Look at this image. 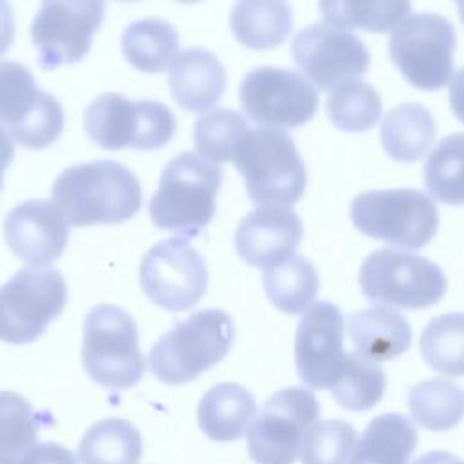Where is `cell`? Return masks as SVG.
Instances as JSON below:
<instances>
[{
    "mask_svg": "<svg viewBox=\"0 0 464 464\" xmlns=\"http://www.w3.org/2000/svg\"><path fill=\"white\" fill-rule=\"evenodd\" d=\"M51 198L72 227L123 223L143 201L136 174L112 160L67 167L56 176Z\"/></svg>",
    "mask_w": 464,
    "mask_h": 464,
    "instance_id": "1",
    "label": "cell"
},
{
    "mask_svg": "<svg viewBox=\"0 0 464 464\" xmlns=\"http://www.w3.org/2000/svg\"><path fill=\"white\" fill-rule=\"evenodd\" d=\"M223 170L218 163L185 150L170 158L149 201V218L183 239L199 236L216 214Z\"/></svg>",
    "mask_w": 464,
    "mask_h": 464,
    "instance_id": "2",
    "label": "cell"
},
{
    "mask_svg": "<svg viewBox=\"0 0 464 464\" xmlns=\"http://www.w3.org/2000/svg\"><path fill=\"white\" fill-rule=\"evenodd\" d=\"M232 163L245 179L254 205H294L306 188L304 161L290 138L277 127H248Z\"/></svg>",
    "mask_w": 464,
    "mask_h": 464,
    "instance_id": "3",
    "label": "cell"
},
{
    "mask_svg": "<svg viewBox=\"0 0 464 464\" xmlns=\"http://www.w3.org/2000/svg\"><path fill=\"white\" fill-rule=\"evenodd\" d=\"M232 341V317L225 310L203 308L154 343L149 368L165 384H187L216 366L228 353Z\"/></svg>",
    "mask_w": 464,
    "mask_h": 464,
    "instance_id": "4",
    "label": "cell"
},
{
    "mask_svg": "<svg viewBox=\"0 0 464 464\" xmlns=\"http://www.w3.org/2000/svg\"><path fill=\"white\" fill-rule=\"evenodd\" d=\"M82 362L87 375L103 388H132L145 373L138 343V326L129 312L114 304H98L83 323Z\"/></svg>",
    "mask_w": 464,
    "mask_h": 464,
    "instance_id": "5",
    "label": "cell"
},
{
    "mask_svg": "<svg viewBox=\"0 0 464 464\" xmlns=\"http://www.w3.org/2000/svg\"><path fill=\"white\" fill-rule=\"evenodd\" d=\"M89 138L105 150H156L176 132L174 112L158 100H129L118 92L94 98L83 112Z\"/></svg>",
    "mask_w": 464,
    "mask_h": 464,
    "instance_id": "6",
    "label": "cell"
},
{
    "mask_svg": "<svg viewBox=\"0 0 464 464\" xmlns=\"http://www.w3.org/2000/svg\"><path fill=\"white\" fill-rule=\"evenodd\" d=\"M359 285L368 301L406 310L439 303L448 288L439 265L397 248L372 252L359 268Z\"/></svg>",
    "mask_w": 464,
    "mask_h": 464,
    "instance_id": "7",
    "label": "cell"
},
{
    "mask_svg": "<svg viewBox=\"0 0 464 464\" xmlns=\"http://www.w3.org/2000/svg\"><path fill=\"white\" fill-rule=\"evenodd\" d=\"M350 219L362 234L404 248L428 245L439 227L435 203L417 188L362 192L350 205Z\"/></svg>",
    "mask_w": 464,
    "mask_h": 464,
    "instance_id": "8",
    "label": "cell"
},
{
    "mask_svg": "<svg viewBox=\"0 0 464 464\" xmlns=\"http://www.w3.org/2000/svg\"><path fill=\"white\" fill-rule=\"evenodd\" d=\"M455 27L437 13H415L401 20L388 40L390 60L417 89L437 91L453 78Z\"/></svg>",
    "mask_w": 464,
    "mask_h": 464,
    "instance_id": "9",
    "label": "cell"
},
{
    "mask_svg": "<svg viewBox=\"0 0 464 464\" xmlns=\"http://www.w3.org/2000/svg\"><path fill=\"white\" fill-rule=\"evenodd\" d=\"M67 303L63 276L51 266H25L0 286V341L38 339Z\"/></svg>",
    "mask_w": 464,
    "mask_h": 464,
    "instance_id": "10",
    "label": "cell"
},
{
    "mask_svg": "<svg viewBox=\"0 0 464 464\" xmlns=\"http://www.w3.org/2000/svg\"><path fill=\"white\" fill-rule=\"evenodd\" d=\"M319 413V402L310 390L292 386L276 392L246 431L250 459L256 464H292Z\"/></svg>",
    "mask_w": 464,
    "mask_h": 464,
    "instance_id": "11",
    "label": "cell"
},
{
    "mask_svg": "<svg viewBox=\"0 0 464 464\" xmlns=\"http://www.w3.org/2000/svg\"><path fill=\"white\" fill-rule=\"evenodd\" d=\"M60 102L42 91L33 72L13 60H0V125L27 149H45L63 130Z\"/></svg>",
    "mask_w": 464,
    "mask_h": 464,
    "instance_id": "12",
    "label": "cell"
},
{
    "mask_svg": "<svg viewBox=\"0 0 464 464\" xmlns=\"http://www.w3.org/2000/svg\"><path fill=\"white\" fill-rule=\"evenodd\" d=\"M140 285L150 303L163 310L192 308L207 292L203 256L183 237H169L147 250L140 263Z\"/></svg>",
    "mask_w": 464,
    "mask_h": 464,
    "instance_id": "13",
    "label": "cell"
},
{
    "mask_svg": "<svg viewBox=\"0 0 464 464\" xmlns=\"http://www.w3.org/2000/svg\"><path fill=\"white\" fill-rule=\"evenodd\" d=\"M105 18V0H40L31 24L38 65L54 69L80 62Z\"/></svg>",
    "mask_w": 464,
    "mask_h": 464,
    "instance_id": "14",
    "label": "cell"
},
{
    "mask_svg": "<svg viewBox=\"0 0 464 464\" xmlns=\"http://www.w3.org/2000/svg\"><path fill=\"white\" fill-rule=\"evenodd\" d=\"M239 102L245 114L263 127L295 129L314 118L319 94L303 74L263 65L243 76Z\"/></svg>",
    "mask_w": 464,
    "mask_h": 464,
    "instance_id": "15",
    "label": "cell"
},
{
    "mask_svg": "<svg viewBox=\"0 0 464 464\" xmlns=\"http://www.w3.org/2000/svg\"><path fill=\"white\" fill-rule=\"evenodd\" d=\"M295 65L319 89L332 91L337 83L368 71L366 45L348 29L319 22L301 29L290 45Z\"/></svg>",
    "mask_w": 464,
    "mask_h": 464,
    "instance_id": "16",
    "label": "cell"
},
{
    "mask_svg": "<svg viewBox=\"0 0 464 464\" xmlns=\"http://www.w3.org/2000/svg\"><path fill=\"white\" fill-rule=\"evenodd\" d=\"M344 317L330 301L314 303L301 317L294 355L301 381L314 390L332 388L343 366Z\"/></svg>",
    "mask_w": 464,
    "mask_h": 464,
    "instance_id": "17",
    "label": "cell"
},
{
    "mask_svg": "<svg viewBox=\"0 0 464 464\" xmlns=\"http://www.w3.org/2000/svg\"><path fill=\"white\" fill-rule=\"evenodd\" d=\"M69 221L49 199H27L9 210L4 237L11 252L34 266L56 261L69 241Z\"/></svg>",
    "mask_w": 464,
    "mask_h": 464,
    "instance_id": "18",
    "label": "cell"
},
{
    "mask_svg": "<svg viewBox=\"0 0 464 464\" xmlns=\"http://www.w3.org/2000/svg\"><path fill=\"white\" fill-rule=\"evenodd\" d=\"M301 237V218L290 207L263 205L239 221L234 232V246L250 266L268 268L294 256Z\"/></svg>",
    "mask_w": 464,
    "mask_h": 464,
    "instance_id": "19",
    "label": "cell"
},
{
    "mask_svg": "<svg viewBox=\"0 0 464 464\" xmlns=\"http://www.w3.org/2000/svg\"><path fill=\"white\" fill-rule=\"evenodd\" d=\"M225 87L227 72L223 63L203 47L179 51L169 65L170 94L185 111H210L221 100Z\"/></svg>",
    "mask_w": 464,
    "mask_h": 464,
    "instance_id": "20",
    "label": "cell"
},
{
    "mask_svg": "<svg viewBox=\"0 0 464 464\" xmlns=\"http://www.w3.org/2000/svg\"><path fill=\"white\" fill-rule=\"evenodd\" d=\"M348 337L361 355L382 362L410 348L411 328L401 312L377 304L350 315Z\"/></svg>",
    "mask_w": 464,
    "mask_h": 464,
    "instance_id": "21",
    "label": "cell"
},
{
    "mask_svg": "<svg viewBox=\"0 0 464 464\" xmlns=\"http://www.w3.org/2000/svg\"><path fill=\"white\" fill-rule=\"evenodd\" d=\"M256 415V399L241 384L219 382L198 404V426L212 440L239 439Z\"/></svg>",
    "mask_w": 464,
    "mask_h": 464,
    "instance_id": "22",
    "label": "cell"
},
{
    "mask_svg": "<svg viewBox=\"0 0 464 464\" xmlns=\"http://www.w3.org/2000/svg\"><path fill=\"white\" fill-rule=\"evenodd\" d=\"M236 40L252 51L279 47L292 31V9L286 0H237L230 11Z\"/></svg>",
    "mask_w": 464,
    "mask_h": 464,
    "instance_id": "23",
    "label": "cell"
},
{
    "mask_svg": "<svg viewBox=\"0 0 464 464\" xmlns=\"http://www.w3.org/2000/svg\"><path fill=\"white\" fill-rule=\"evenodd\" d=\"M415 448L413 422L401 413H384L368 422L350 464H410Z\"/></svg>",
    "mask_w": 464,
    "mask_h": 464,
    "instance_id": "24",
    "label": "cell"
},
{
    "mask_svg": "<svg viewBox=\"0 0 464 464\" xmlns=\"http://www.w3.org/2000/svg\"><path fill=\"white\" fill-rule=\"evenodd\" d=\"M431 112L420 103H401L393 107L381 123V143L386 154L399 163H415L435 140Z\"/></svg>",
    "mask_w": 464,
    "mask_h": 464,
    "instance_id": "25",
    "label": "cell"
},
{
    "mask_svg": "<svg viewBox=\"0 0 464 464\" xmlns=\"http://www.w3.org/2000/svg\"><path fill=\"white\" fill-rule=\"evenodd\" d=\"M263 288L277 310L301 314L314 304L319 276L306 257L294 254L274 266L263 268Z\"/></svg>",
    "mask_w": 464,
    "mask_h": 464,
    "instance_id": "26",
    "label": "cell"
},
{
    "mask_svg": "<svg viewBox=\"0 0 464 464\" xmlns=\"http://www.w3.org/2000/svg\"><path fill=\"white\" fill-rule=\"evenodd\" d=\"M141 435L138 428L120 417L92 424L78 444L80 464H138Z\"/></svg>",
    "mask_w": 464,
    "mask_h": 464,
    "instance_id": "27",
    "label": "cell"
},
{
    "mask_svg": "<svg viewBox=\"0 0 464 464\" xmlns=\"http://www.w3.org/2000/svg\"><path fill=\"white\" fill-rule=\"evenodd\" d=\"M178 31L161 18H141L129 24L121 34L125 60L143 72H161L178 51Z\"/></svg>",
    "mask_w": 464,
    "mask_h": 464,
    "instance_id": "28",
    "label": "cell"
},
{
    "mask_svg": "<svg viewBox=\"0 0 464 464\" xmlns=\"http://www.w3.org/2000/svg\"><path fill=\"white\" fill-rule=\"evenodd\" d=\"M408 408L419 426L448 431L464 419V390L448 379H426L410 388Z\"/></svg>",
    "mask_w": 464,
    "mask_h": 464,
    "instance_id": "29",
    "label": "cell"
},
{
    "mask_svg": "<svg viewBox=\"0 0 464 464\" xmlns=\"http://www.w3.org/2000/svg\"><path fill=\"white\" fill-rule=\"evenodd\" d=\"M410 9V0H319V11L328 24L370 33L393 29Z\"/></svg>",
    "mask_w": 464,
    "mask_h": 464,
    "instance_id": "30",
    "label": "cell"
},
{
    "mask_svg": "<svg viewBox=\"0 0 464 464\" xmlns=\"http://www.w3.org/2000/svg\"><path fill=\"white\" fill-rule=\"evenodd\" d=\"M386 390V373L372 359L359 352L344 353L343 366L330 392L346 410L362 411L373 408Z\"/></svg>",
    "mask_w": 464,
    "mask_h": 464,
    "instance_id": "31",
    "label": "cell"
},
{
    "mask_svg": "<svg viewBox=\"0 0 464 464\" xmlns=\"http://www.w3.org/2000/svg\"><path fill=\"white\" fill-rule=\"evenodd\" d=\"M426 364L446 377L464 375V312H451L431 319L419 341Z\"/></svg>",
    "mask_w": 464,
    "mask_h": 464,
    "instance_id": "32",
    "label": "cell"
},
{
    "mask_svg": "<svg viewBox=\"0 0 464 464\" xmlns=\"http://www.w3.org/2000/svg\"><path fill=\"white\" fill-rule=\"evenodd\" d=\"M382 112L379 92L366 82L348 78L337 83L326 100V114L332 123L346 132L372 129Z\"/></svg>",
    "mask_w": 464,
    "mask_h": 464,
    "instance_id": "33",
    "label": "cell"
},
{
    "mask_svg": "<svg viewBox=\"0 0 464 464\" xmlns=\"http://www.w3.org/2000/svg\"><path fill=\"white\" fill-rule=\"evenodd\" d=\"M430 196L444 205H464V132L442 138L424 165Z\"/></svg>",
    "mask_w": 464,
    "mask_h": 464,
    "instance_id": "34",
    "label": "cell"
},
{
    "mask_svg": "<svg viewBox=\"0 0 464 464\" xmlns=\"http://www.w3.org/2000/svg\"><path fill=\"white\" fill-rule=\"evenodd\" d=\"M38 419L27 399L0 392V464H24L38 444Z\"/></svg>",
    "mask_w": 464,
    "mask_h": 464,
    "instance_id": "35",
    "label": "cell"
},
{
    "mask_svg": "<svg viewBox=\"0 0 464 464\" xmlns=\"http://www.w3.org/2000/svg\"><path fill=\"white\" fill-rule=\"evenodd\" d=\"M248 130L246 120L228 109H212L194 121L196 152L214 163L232 161L234 154Z\"/></svg>",
    "mask_w": 464,
    "mask_h": 464,
    "instance_id": "36",
    "label": "cell"
},
{
    "mask_svg": "<svg viewBox=\"0 0 464 464\" xmlns=\"http://www.w3.org/2000/svg\"><path fill=\"white\" fill-rule=\"evenodd\" d=\"M357 444V433L352 424L330 419L310 426L301 446L303 464H350Z\"/></svg>",
    "mask_w": 464,
    "mask_h": 464,
    "instance_id": "37",
    "label": "cell"
},
{
    "mask_svg": "<svg viewBox=\"0 0 464 464\" xmlns=\"http://www.w3.org/2000/svg\"><path fill=\"white\" fill-rule=\"evenodd\" d=\"M24 464H76V460L62 444L40 442L27 453Z\"/></svg>",
    "mask_w": 464,
    "mask_h": 464,
    "instance_id": "38",
    "label": "cell"
},
{
    "mask_svg": "<svg viewBox=\"0 0 464 464\" xmlns=\"http://www.w3.org/2000/svg\"><path fill=\"white\" fill-rule=\"evenodd\" d=\"M14 40V14L9 0H0V56L7 53Z\"/></svg>",
    "mask_w": 464,
    "mask_h": 464,
    "instance_id": "39",
    "label": "cell"
},
{
    "mask_svg": "<svg viewBox=\"0 0 464 464\" xmlns=\"http://www.w3.org/2000/svg\"><path fill=\"white\" fill-rule=\"evenodd\" d=\"M450 105L453 114L464 123V67H460L450 83Z\"/></svg>",
    "mask_w": 464,
    "mask_h": 464,
    "instance_id": "40",
    "label": "cell"
},
{
    "mask_svg": "<svg viewBox=\"0 0 464 464\" xmlns=\"http://www.w3.org/2000/svg\"><path fill=\"white\" fill-rule=\"evenodd\" d=\"M13 136L9 134L7 129H4L0 125V188L4 183V172L9 167L13 154H14V143H13Z\"/></svg>",
    "mask_w": 464,
    "mask_h": 464,
    "instance_id": "41",
    "label": "cell"
},
{
    "mask_svg": "<svg viewBox=\"0 0 464 464\" xmlns=\"http://www.w3.org/2000/svg\"><path fill=\"white\" fill-rule=\"evenodd\" d=\"M413 464H464V462L448 451H428L420 455Z\"/></svg>",
    "mask_w": 464,
    "mask_h": 464,
    "instance_id": "42",
    "label": "cell"
},
{
    "mask_svg": "<svg viewBox=\"0 0 464 464\" xmlns=\"http://www.w3.org/2000/svg\"><path fill=\"white\" fill-rule=\"evenodd\" d=\"M455 2H457L459 16H460V20H462V24H464V0H455Z\"/></svg>",
    "mask_w": 464,
    "mask_h": 464,
    "instance_id": "43",
    "label": "cell"
},
{
    "mask_svg": "<svg viewBox=\"0 0 464 464\" xmlns=\"http://www.w3.org/2000/svg\"><path fill=\"white\" fill-rule=\"evenodd\" d=\"M178 2H181V4H196L199 0H178Z\"/></svg>",
    "mask_w": 464,
    "mask_h": 464,
    "instance_id": "44",
    "label": "cell"
},
{
    "mask_svg": "<svg viewBox=\"0 0 464 464\" xmlns=\"http://www.w3.org/2000/svg\"><path fill=\"white\" fill-rule=\"evenodd\" d=\"M120 2H136V0H120Z\"/></svg>",
    "mask_w": 464,
    "mask_h": 464,
    "instance_id": "45",
    "label": "cell"
}]
</instances>
